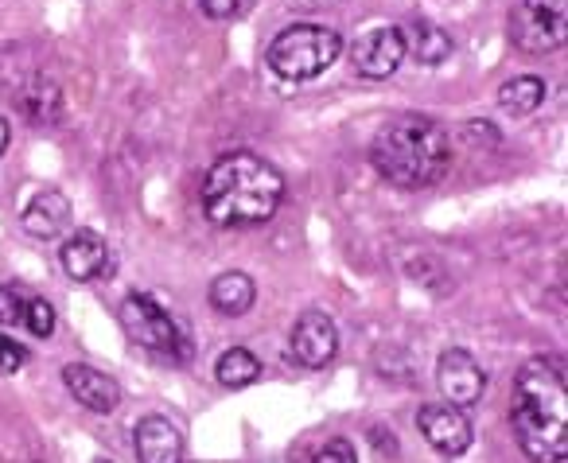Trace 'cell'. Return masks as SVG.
I'll use <instances>...</instances> for the list:
<instances>
[{"mask_svg": "<svg viewBox=\"0 0 568 463\" xmlns=\"http://www.w3.org/2000/svg\"><path fill=\"white\" fill-rule=\"evenodd\" d=\"M510 36L530 55L557 51L568 36V0H514Z\"/></svg>", "mask_w": 568, "mask_h": 463, "instance_id": "5b68a950", "label": "cell"}, {"mask_svg": "<svg viewBox=\"0 0 568 463\" xmlns=\"http://www.w3.org/2000/svg\"><path fill=\"white\" fill-rule=\"evenodd\" d=\"M405 51H409V43L397 28H374L370 36H362L355 43L351 59H355V71L362 78H390L405 63Z\"/></svg>", "mask_w": 568, "mask_h": 463, "instance_id": "9c48e42d", "label": "cell"}, {"mask_svg": "<svg viewBox=\"0 0 568 463\" xmlns=\"http://www.w3.org/2000/svg\"><path fill=\"white\" fill-rule=\"evenodd\" d=\"M436 386H440L448 405L467 409V405H479V397L487 390V374H483V366L467 355V351L452 347V351H444L440 362H436Z\"/></svg>", "mask_w": 568, "mask_h": 463, "instance_id": "52a82bcc", "label": "cell"}, {"mask_svg": "<svg viewBox=\"0 0 568 463\" xmlns=\"http://www.w3.org/2000/svg\"><path fill=\"white\" fill-rule=\"evenodd\" d=\"M8 137H12V133H8V121L0 117V156H4V148H8Z\"/></svg>", "mask_w": 568, "mask_h": 463, "instance_id": "d4e9b609", "label": "cell"}, {"mask_svg": "<svg viewBox=\"0 0 568 463\" xmlns=\"http://www.w3.org/2000/svg\"><path fill=\"white\" fill-rule=\"evenodd\" d=\"M541 102H545V82L537 74H518L498 90V106L514 117H526L533 109H541Z\"/></svg>", "mask_w": 568, "mask_h": 463, "instance_id": "e0dca14e", "label": "cell"}, {"mask_svg": "<svg viewBox=\"0 0 568 463\" xmlns=\"http://www.w3.org/2000/svg\"><path fill=\"white\" fill-rule=\"evenodd\" d=\"M24 323H28V331H32V335L47 339V335L55 331V308L36 296V300H28V304H24Z\"/></svg>", "mask_w": 568, "mask_h": 463, "instance_id": "ffe728a7", "label": "cell"}, {"mask_svg": "<svg viewBox=\"0 0 568 463\" xmlns=\"http://www.w3.org/2000/svg\"><path fill=\"white\" fill-rule=\"evenodd\" d=\"M312 463H358V456L347 440H331V444H323L320 452H316Z\"/></svg>", "mask_w": 568, "mask_h": 463, "instance_id": "603a6c76", "label": "cell"}, {"mask_svg": "<svg viewBox=\"0 0 568 463\" xmlns=\"http://www.w3.org/2000/svg\"><path fill=\"white\" fill-rule=\"evenodd\" d=\"M514 432L533 463H565L568 456V382L549 358H533L514 382Z\"/></svg>", "mask_w": 568, "mask_h": 463, "instance_id": "6da1fadb", "label": "cell"}, {"mask_svg": "<svg viewBox=\"0 0 568 463\" xmlns=\"http://www.w3.org/2000/svg\"><path fill=\"white\" fill-rule=\"evenodd\" d=\"M257 300V288L246 273H222L211 285V304L222 316H246Z\"/></svg>", "mask_w": 568, "mask_h": 463, "instance_id": "2e32d148", "label": "cell"}, {"mask_svg": "<svg viewBox=\"0 0 568 463\" xmlns=\"http://www.w3.org/2000/svg\"><path fill=\"white\" fill-rule=\"evenodd\" d=\"M121 327L144 351H172L176 355V347L183 343L179 323L148 296H125L121 300Z\"/></svg>", "mask_w": 568, "mask_h": 463, "instance_id": "8992f818", "label": "cell"}, {"mask_svg": "<svg viewBox=\"0 0 568 463\" xmlns=\"http://www.w3.org/2000/svg\"><path fill=\"white\" fill-rule=\"evenodd\" d=\"M448 164H452V148L444 129L421 113L390 117L374 137V168L393 187H405V191L432 187L448 172Z\"/></svg>", "mask_w": 568, "mask_h": 463, "instance_id": "3957f363", "label": "cell"}, {"mask_svg": "<svg viewBox=\"0 0 568 463\" xmlns=\"http://www.w3.org/2000/svg\"><path fill=\"white\" fill-rule=\"evenodd\" d=\"M452 51H456V43H452V36H448L444 28H432V24H428V28L417 32V59H421L425 67H440Z\"/></svg>", "mask_w": 568, "mask_h": 463, "instance_id": "d6986e66", "label": "cell"}, {"mask_svg": "<svg viewBox=\"0 0 568 463\" xmlns=\"http://www.w3.org/2000/svg\"><path fill=\"white\" fill-rule=\"evenodd\" d=\"M257 374H261V362L249 355L246 347H230L226 355L218 358V366H214V378L226 390H242L249 382H257Z\"/></svg>", "mask_w": 568, "mask_h": 463, "instance_id": "ac0fdd59", "label": "cell"}, {"mask_svg": "<svg viewBox=\"0 0 568 463\" xmlns=\"http://www.w3.org/2000/svg\"><path fill=\"white\" fill-rule=\"evenodd\" d=\"M335 351H339V327L331 323V316L304 312L292 327V355L312 370H323L335 358Z\"/></svg>", "mask_w": 568, "mask_h": 463, "instance_id": "30bf717a", "label": "cell"}, {"mask_svg": "<svg viewBox=\"0 0 568 463\" xmlns=\"http://www.w3.org/2000/svg\"><path fill=\"white\" fill-rule=\"evenodd\" d=\"M137 460L179 463L183 460V432L168 417H144L137 425Z\"/></svg>", "mask_w": 568, "mask_h": 463, "instance_id": "4fadbf2b", "label": "cell"}, {"mask_svg": "<svg viewBox=\"0 0 568 463\" xmlns=\"http://www.w3.org/2000/svg\"><path fill=\"white\" fill-rule=\"evenodd\" d=\"M63 269L71 281H94L109 269V246L94 230H78L63 246Z\"/></svg>", "mask_w": 568, "mask_h": 463, "instance_id": "5bb4252c", "label": "cell"}, {"mask_svg": "<svg viewBox=\"0 0 568 463\" xmlns=\"http://www.w3.org/2000/svg\"><path fill=\"white\" fill-rule=\"evenodd\" d=\"M98 463H106V460H98Z\"/></svg>", "mask_w": 568, "mask_h": 463, "instance_id": "4316f807", "label": "cell"}, {"mask_svg": "<svg viewBox=\"0 0 568 463\" xmlns=\"http://www.w3.org/2000/svg\"><path fill=\"white\" fill-rule=\"evenodd\" d=\"M339 55H343L339 32H331L323 24H292L273 39L269 67L288 82H308V78H320Z\"/></svg>", "mask_w": 568, "mask_h": 463, "instance_id": "277c9868", "label": "cell"}, {"mask_svg": "<svg viewBox=\"0 0 568 463\" xmlns=\"http://www.w3.org/2000/svg\"><path fill=\"white\" fill-rule=\"evenodd\" d=\"M16 106H20V113H24L32 125H55V121L63 117V94H59V86H55L51 78L36 74L32 82L20 86Z\"/></svg>", "mask_w": 568, "mask_h": 463, "instance_id": "9a60e30c", "label": "cell"}, {"mask_svg": "<svg viewBox=\"0 0 568 463\" xmlns=\"http://www.w3.org/2000/svg\"><path fill=\"white\" fill-rule=\"evenodd\" d=\"M24 362H28V351L20 343H12V339L0 335V374H16Z\"/></svg>", "mask_w": 568, "mask_h": 463, "instance_id": "7402d4cb", "label": "cell"}, {"mask_svg": "<svg viewBox=\"0 0 568 463\" xmlns=\"http://www.w3.org/2000/svg\"><path fill=\"white\" fill-rule=\"evenodd\" d=\"M24 304H28V300L20 296V288L0 285V323H4V327L24 320Z\"/></svg>", "mask_w": 568, "mask_h": 463, "instance_id": "44dd1931", "label": "cell"}, {"mask_svg": "<svg viewBox=\"0 0 568 463\" xmlns=\"http://www.w3.org/2000/svg\"><path fill=\"white\" fill-rule=\"evenodd\" d=\"M417 428L440 456H463L471 448V421L456 405H425L417 413Z\"/></svg>", "mask_w": 568, "mask_h": 463, "instance_id": "ba28073f", "label": "cell"}, {"mask_svg": "<svg viewBox=\"0 0 568 463\" xmlns=\"http://www.w3.org/2000/svg\"><path fill=\"white\" fill-rule=\"evenodd\" d=\"M253 4H257V0H238V16H242V12H249Z\"/></svg>", "mask_w": 568, "mask_h": 463, "instance_id": "484cf974", "label": "cell"}, {"mask_svg": "<svg viewBox=\"0 0 568 463\" xmlns=\"http://www.w3.org/2000/svg\"><path fill=\"white\" fill-rule=\"evenodd\" d=\"M199 4H203V12L211 20H230L238 12V0H199Z\"/></svg>", "mask_w": 568, "mask_h": 463, "instance_id": "cb8c5ba5", "label": "cell"}, {"mask_svg": "<svg viewBox=\"0 0 568 463\" xmlns=\"http://www.w3.org/2000/svg\"><path fill=\"white\" fill-rule=\"evenodd\" d=\"M284 199L281 172L253 156L230 152L203 179V211L214 226H257L269 222Z\"/></svg>", "mask_w": 568, "mask_h": 463, "instance_id": "7a4b0ae2", "label": "cell"}, {"mask_svg": "<svg viewBox=\"0 0 568 463\" xmlns=\"http://www.w3.org/2000/svg\"><path fill=\"white\" fill-rule=\"evenodd\" d=\"M63 382H67V390L90 409V413H117L121 409V390H117V382L102 374V370H94V366H86V362H71L67 370H63Z\"/></svg>", "mask_w": 568, "mask_h": 463, "instance_id": "8fae6325", "label": "cell"}, {"mask_svg": "<svg viewBox=\"0 0 568 463\" xmlns=\"http://www.w3.org/2000/svg\"><path fill=\"white\" fill-rule=\"evenodd\" d=\"M20 226H24V234H32L39 242L59 238L71 226V199L63 191H39L20 214Z\"/></svg>", "mask_w": 568, "mask_h": 463, "instance_id": "7c38bea8", "label": "cell"}]
</instances>
